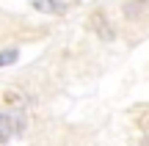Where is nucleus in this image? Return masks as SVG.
Returning a JSON list of instances; mask_svg holds the SVG:
<instances>
[{
    "label": "nucleus",
    "mask_w": 149,
    "mask_h": 146,
    "mask_svg": "<svg viewBox=\"0 0 149 146\" xmlns=\"http://www.w3.org/2000/svg\"><path fill=\"white\" fill-rule=\"evenodd\" d=\"M22 127H25V121H22L19 110H17V116L3 113V110H0V143H6L14 132H22Z\"/></svg>",
    "instance_id": "1"
},
{
    "label": "nucleus",
    "mask_w": 149,
    "mask_h": 146,
    "mask_svg": "<svg viewBox=\"0 0 149 146\" xmlns=\"http://www.w3.org/2000/svg\"><path fill=\"white\" fill-rule=\"evenodd\" d=\"M33 6H36L39 11H53V14L64 11V3H61V0H36Z\"/></svg>",
    "instance_id": "2"
},
{
    "label": "nucleus",
    "mask_w": 149,
    "mask_h": 146,
    "mask_svg": "<svg viewBox=\"0 0 149 146\" xmlns=\"http://www.w3.org/2000/svg\"><path fill=\"white\" fill-rule=\"evenodd\" d=\"M94 28H100L102 39H113V30L108 28V22H105V17H102V14H94Z\"/></svg>",
    "instance_id": "3"
},
{
    "label": "nucleus",
    "mask_w": 149,
    "mask_h": 146,
    "mask_svg": "<svg viewBox=\"0 0 149 146\" xmlns=\"http://www.w3.org/2000/svg\"><path fill=\"white\" fill-rule=\"evenodd\" d=\"M17 58H19V50H14V47L11 50H0V66H11Z\"/></svg>",
    "instance_id": "4"
}]
</instances>
